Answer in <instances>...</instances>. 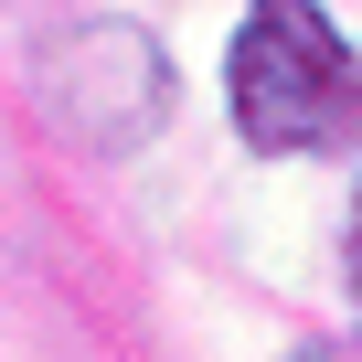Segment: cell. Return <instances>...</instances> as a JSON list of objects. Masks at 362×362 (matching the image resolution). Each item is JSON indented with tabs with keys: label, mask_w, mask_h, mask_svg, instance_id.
<instances>
[{
	"label": "cell",
	"mask_w": 362,
	"mask_h": 362,
	"mask_svg": "<svg viewBox=\"0 0 362 362\" xmlns=\"http://www.w3.org/2000/svg\"><path fill=\"white\" fill-rule=\"evenodd\" d=\"M224 107L256 160H341L362 149V43L330 22V0H245Z\"/></svg>",
	"instance_id": "obj_1"
},
{
	"label": "cell",
	"mask_w": 362,
	"mask_h": 362,
	"mask_svg": "<svg viewBox=\"0 0 362 362\" xmlns=\"http://www.w3.org/2000/svg\"><path fill=\"white\" fill-rule=\"evenodd\" d=\"M288 362H362V330H341V341H309V351H288Z\"/></svg>",
	"instance_id": "obj_2"
},
{
	"label": "cell",
	"mask_w": 362,
	"mask_h": 362,
	"mask_svg": "<svg viewBox=\"0 0 362 362\" xmlns=\"http://www.w3.org/2000/svg\"><path fill=\"white\" fill-rule=\"evenodd\" d=\"M341 267H351V298H362V192H351V235H341Z\"/></svg>",
	"instance_id": "obj_3"
}]
</instances>
